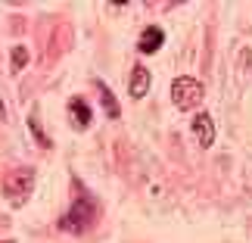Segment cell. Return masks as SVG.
I'll list each match as a JSON object with an SVG mask.
<instances>
[{"instance_id": "1", "label": "cell", "mask_w": 252, "mask_h": 243, "mask_svg": "<svg viewBox=\"0 0 252 243\" xmlns=\"http://www.w3.org/2000/svg\"><path fill=\"white\" fill-rule=\"evenodd\" d=\"M94 218H96V203H94L91 197H78V200L72 203V209L63 215L60 228L69 231V234H84V231L91 228Z\"/></svg>"}, {"instance_id": "5", "label": "cell", "mask_w": 252, "mask_h": 243, "mask_svg": "<svg viewBox=\"0 0 252 243\" xmlns=\"http://www.w3.org/2000/svg\"><path fill=\"white\" fill-rule=\"evenodd\" d=\"M150 69L147 66H134L131 69V81H128V94H131V100H140L143 94L150 91Z\"/></svg>"}, {"instance_id": "9", "label": "cell", "mask_w": 252, "mask_h": 243, "mask_svg": "<svg viewBox=\"0 0 252 243\" xmlns=\"http://www.w3.org/2000/svg\"><path fill=\"white\" fill-rule=\"evenodd\" d=\"M25 63H28V47L16 44V47H13V72H22Z\"/></svg>"}, {"instance_id": "11", "label": "cell", "mask_w": 252, "mask_h": 243, "mask_svg": "<svg viewBox=\"0 0 252 243\" xmlns=\"http://www.w3.org/2000/svg\"><path fill=\"white\" fill-rule=\"evenodd\" d=\"M6 119V106H3V100H0V122Z\"/></svg>"}, {"instance_id": "8", "label": "cell", "mask_w": 252, "mask_h": 243, "mask_svg": "<svg viewBox=\"0 0 252 243\" xmlns=\"http://www.w3.org/2000/svg\"><path fill=\"white\" fill-rule=\"evenodd\" d=\"M100 100H103V109H106V119H119L122 109H119V103H115V97L112 91L106 84H100Z\"/></svg>"}, {"instance_id": "4", "label": "cell", "mask_w": 252, "mask_h": 243, "mask_svg": "<svg viewBox=\"0 0 252 243\" xmlns=\"http://www.w3.org/2000/svg\"><path fill=\"white\" fill-rule=\"evenodd\" d=\"M193 134H196V140H199V147H202V150L215 143V125H212V119H209L206 112L193 115Z\"/></svg>"}, {"instance_id": "7", "label": "cell", "mask_w": 252, "mask_h": 243, "mask_svg": "<svg viewBox=\"0 0 252 243\" xmlns=\"http://www.w3.org/2000/svg\"><path fill=\"white\" fill-rule=\"evenodd\" d=\"M69 115H72L75 128H87V125H91V106H87L81 97H72L69 100Z\"/></svg>"}, {"instance_id": "6", "label": "cell", "mask_w": 252, "mask_h": 243, "mask_svg": "<svg viewBox=\"0 0 252 243\" xmlns=\"http://www.w3.org/2000/svg\"><path fill=\"white\" fill-rule=\"evenodd\" d=\"M162 41H165V32H162L159 25H147V28L140 32L137 50H140V53H156L159 47H162Z\"/></svg>"}, {"instance_id": "2", "label": "cell", "mask_w": 252, "mask_h": 243, "mask_svg": "<svg viewBox=\"0 0 252 243\" xmlns=\"http://www.w3.org/2000/svg\"><path fill=\"white\" fill-rule=\"evenodd\" d=\"M202 84L196 78H190V75H181V78H174L171 84V100L178 109H196V106L202 103Z\"/></svg>"}, {"instance_id": "10", "label": "cell", "mask_w": 252, "mask_h": 243, "mask_svg": "<svg viewBox=\"0 0 252 243\" xmlns=\"http://www.w3.org/2000/svg\"><path fill=\"white\" fill-rule=\"evenodd\" d=\"M28 128H32V134L37 138V143H41V147H50V140L44 138V131H41V125H37V119H34V115L28 119Z\"/></svg>"}, {"instance_id": "3", "label": "cell", "mask_w": 252, "mask_h": 243, "mask_svg": "<svg viewBox=\"0 0 252 243\" xmlns=\"http://www.w3.org/2000/svg\"><path fill=\"white\" fill-rule=\"evenodd\" d=\"M0 187H3V193L19 206V203L32 193V187H34V172L32 169H13V172L3 174V184H0Z\"/></svg>"}]
</instances>
